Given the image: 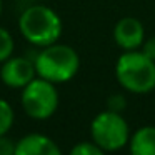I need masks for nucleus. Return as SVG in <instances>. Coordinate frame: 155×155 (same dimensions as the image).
Segmentation results:
<instances>
[{"mask_svg":"<svg viewBox=\"0 0 155 155\" xmlns=\"http://www.w3.org/2000/svg\"><path fill=\"white\" fill-rule=\"evenodd\" d=\"M17 25L24 40L37 48L58 42L64 30L60 15L44 4H32L25 7L18 15Z\"/></svg>","mask_w":155,"mask_h":155,"instance_id":"obj_1","label":"nucleus"},{"mask_svg":"<svg viewBox=\"0 0 155 155\" xmlns=\"http://www.w3.org/2000/svg\"><path fill=\"white\" fill-rule=\"evenodd\" d=\"M37 77L52 84H65L72 80L80 70V57L77 50L67 44H55L44 47L34 57Z\"/></svg>","mask_w":155,"mask_h":155,"instance_id":"obj_2","label":"nucleus"},{"mask_svg":"<svg viewBox=\"0 0 155 155\" xmlns=\"http://www.w3.org/2000/svg\"><path fill=\"white\" fill-rule=\"evenodd\" d=\"M115 78L130 94H148L155 88V60L143 52L125 50L115 64Z\"/></svg>","mask_w":155,"mask_h":155,"instance_id":"obj_3","label":"nucleus"},{"mask_svg":"<svg viewBox=\"0 0 155 155\" xmlns=\"http://www.w3.org/2000/svg\"><path fill=\"white\" fill-rule=\"evenodd\" d=\"M58 104L60 97L57 85L42 77H35L22 88L20 107L32 120H48L57 112Z\"/></svg>","mask_w":155,"mask_h":155,"instance_id":"obj_4","label":"nucleus"},{"mask_svg":"<svg viewBox=\"0 0 155 155\" xmlns=\"http://www.w3.org/2000/svg\"><path fill=\"white\" fill-rule=\"evenodd\" d=\"M90 137L102 150L118 152L128 145L130 128L120 112L107 108L97 114L90 122Z\"/></svg>","mask_w":155,"mask_h":155,"instance_id":"obj_5","label":"nucleus"},{"mask_svg":"<svg viewBox=\"0 0 155 155\" xmlns=\"http://www.w3.org/2000/svg\"><path fill=\"white\" fill-rule=\"evenodd\" d=\"M37 77L34 58L27 55H12L0 64V82L7 88L22 90L28 82Z\"/></svg>","mask_w":155,"mask_h":155,"instance_id":"obj_6","label":"nucleus"},{"mask_svg":"<svg viewBox=\"0 0 155 155\" xmlns=\"http://www.w3.org/2000/svg\"><path fill=\"white\" fill-rule=\"evenodd\" d=\"M114 40L122 50H138L145 40V28L138 18L124 17L114 27Z\"/></svg>","mask_w":155,"mask_h":155,"instance_id":"obj_7","label":"nucleus"},{"mask_svg":"<svg viewBox=\"0 0 155 155\" xmlns=\"http://www.w3.org/2000/svg\"><path fill=\"white\" fill-rule=\"evenodd\" d=\"M14 155H64L57 142L40 132L25 134L15 142Z\"/></svg>","mask_w":155,"mask_h":155,"instance_id":"obj_8","label":"nucleus"},{"mask_svg":"<svg viewBox=\"0 0 155 155\" xmlns=\"http://www.w3.org/2000/svg\"><path fill=\"white\" fill-rule=\"evenodd\" d=\"M130 155H155V127L143 125L130 135L128 140Z\"/></svg>","mask_w":155,"mask_h":155,"instance_id":"obj_9","label":"nucleus"},{"mask_svg":"<svg viewBox=\"0 0 155 155\" xmlns=\"http://www.w3.org/2000/svg\"><path fill=\"white\" fill-rule=\"evenodd\" d=\"M15 124V110L12 104L5 98H0V137L8 135Z\"/></svg>","mask_w":155,"mask_h":155,"instance_id":"obj_10","label":"nucleus"},{"mask_svg":"<svg viewBox=\"0 0 155 155\" xmlns=\"http://www.w3.org/2000/svg\"><path fill=\"white\" fill-rule=\"evenodd\" d=\"M15 52V40L10 30L0 25V64L10 58Z\"/></svg>","mask_w":155,"mask_h":155,"instance_id":"obj_11","label":"nucleus"},{"mask_svg":"<svg viewBox=\"0 0 155 155\" xmlns=\"http://www.w3.org/2000/svg\"><path fill=\"white\" fill-rule=\"evenodd\" d=\"M107 152L102 150L95 142H78L70 148L68 155H105Z\"/></svg>","mask_w":155,"mask_h":155,"instance_id":"obj_12","label":"nucleus"},{"mask_svg":"<svg viewBox=\"0 0 155 155\" xmlns=\"http://www.w3.org/2000/svg\"><path fill=\"white\" fill-rule=\"evenodd\" d=\"M125 107H127V100H125L124 95L115 94V95H110V97H108V100H107V108L108 110L120 112L122 114V110H124Z\"/></svg>","mask_w":155,"mask_h":155,"instance_id":"obj_13","label":"nucleus"},{"mask_svg":"<svg viewBox=\"0 0 155 155\" xmlns=\"http://www.w3.org/2000/svg\"><path fill=\"white\" fill-rule=\"evenodd\" d=\"M15 153V142L7 135L0 137V155H14Z\"/></svg>","mask_w":155,"mask_h":155,"instance_id":"obj_14","label":"nucleus"},{"mask_svg":"<svg viewBox=\"0 0 155 155\" xmlns=\"http://www.w3.org/2000/svg\"><path fill=\"white\" fill-rule=\"evenodd\" d=\"M140 50L143 52L148 58L155 60V37H150V38H147V40H143Z\"/></svg>","mask_w":155,"mask_h":155,"instance_id":"obj_15","label":"nucleus"},{"mask_svg":"<svg viewBox=\"0 0 155 155\" xmlns=\"http://www.w3.org/2000/svg\"><path fill=\"white\" fill-rule=\"evenodd\" d=\"M2 12H4V0H0V17H2Z\"/></svg>","mask_w":155,"mask_h":155,"instance_id":"obj_16","label":"nucleus"}]
</instances>
